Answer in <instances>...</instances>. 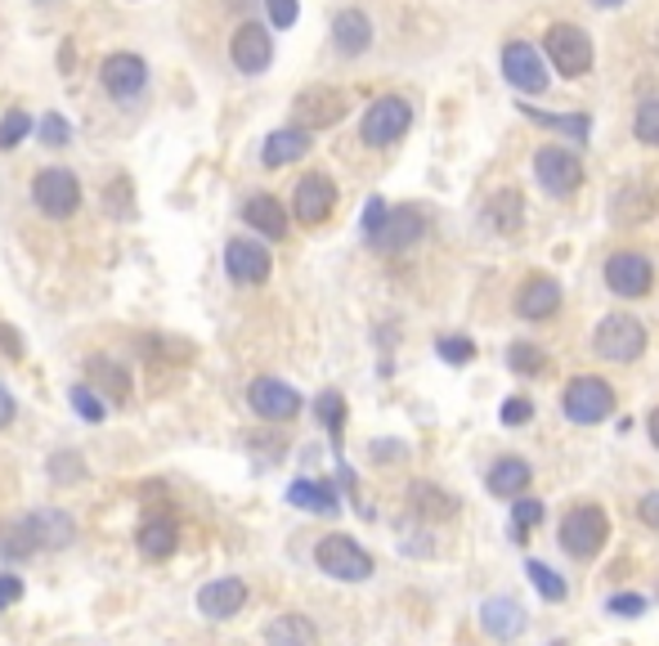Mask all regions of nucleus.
<instances>
[{
	"mask_svg": "<svg viewBox=\"0 0 659 646\" xmlns=\"http://www.w3.org/2000/svg\"><path fill=\"white\" fill-rule=\"evenodd\" d=\"M333 207H337V184L323 171H310L292 193V212H296L301 225H323L327 216H333Z\"/></svg>",
	"mask_w": 659,
	"mask_h": 646,
	"instance_id": "obj_11",
	"label": "nucleus"
},
{
	"mask_svg": "<svg viewBox=\"0 0 659 646\" xmlns=\"http://www.w3.org/2000/svg\"><path fill=\"white\" fill-rule=\"evenodd\" d=\"M409 507L418 516H426V521H449V516H457V498L431 481H413L409 485Z\"/></svg>",
	"mask_w": 659,
	"mask_h": 646,
	"instance_id": "obj_27",
	"label": "nucleus"
},
{
	"mask_svg": "<svg viewBox=\"0 0 659 646\" xmlns=\"http://www.w3.org/2000/svg\"><path fill=\"white\" fill-rule=\"evenodd\" d=\"M68 400H73V409H77V418H86V422H104L108 418V405L90 391V386H73L68 391Z\"/></svg>",
	"mask_w": 659,
	"mask_h": 646,
	"instance_id": "obj_39",
	"label": "nucleus"
},
{
	"mask_svg": "<svg viewBox=\"0 0 659 646\" xmlns=\"http://www.w3.org/2000/svg\"><path fill=\"white\" fill-rule=\"evenodd\" d=\"M480 624H485L489 637L511 642V637L525 633V606H520L516 597H489V602L480 606Z\"/></svg>",
	"mask_w": 659,
	"mask_h": 646,
	"instance_id": "obj_23",
	"label": "nucleus"
},
{
	"mask_svg": "<svg viewBox=\"0 0 659 646\" xmlns=\"http://www.w3.org/2000/svg\"><path fill=\"white\" fill-rule=\"evenodd\" d=\"M435 351H440L449 364H457V368L476 359V346H472L467 337H440V342H435Z\"/></svg>",
	"mask_w": 659,
	"mask_h": 646,
	"instance_id": "obj_44",
	"label": "nucleus"
},
{
	"mask_svg": "<svg viewBox=\"0 0 659 646\" xmlns=\"http://www.w3.org/2000/svg\"><path fill=\"white\" fill-rule=\"evenodd\" d=\"M372 459H404V444H372Z\"/></svg>",
	"mask_w": 659,
	"mask_h": 646,
	"instance_id": "obj_53",
	"label": "nucleus"
},
{
	"mask_svg": "<svg viewBox=\"0 0 659 646\" xmlns=\"http://www.w3.org/2000/svg\"><path fill=\"white\" fill-rule=\"evenodd\" d=\"M552 646H565V642H552Z\"/></svg>",
	"mask_w": 659,
	"mask_h": 646,
	"instance_id": "obj_56",
	"label": "nucleus"
},
{
	"mask_svg": "<svg viewBox=\"0 0 659 646\" xmlns=\"http://www.w3.org/2000/svg\"><path fill=\"white\" fill-rule=\"evenodd\" d=\"M314 413H318V422L333 431V435H342V422H346V405H342V396L337 391H323L318 400H314Z\"/></svg>",
	"mask_w": 659,
	"mask_h": 646,
	"instance_id": "obj_38",
	"label": "nucleus"
},
{
	"mask_svg": "<svg viewBox=\"0 0 659 646\" xmlns=\"http://www.w3.org/2000/svg\"><path fill=\"white\" fill-rule=\"evenodd\" d=\"M525 574H530V584L539 589V597H543V602H565V597H570L565 579H561L552 566H543V561H530V566H525Z\"/></svg>",
	"mask_w": 659,
	"mask_h": 646,
	"instance_id": "obj_35",
	"label": "nucleus"
},
{
	"mask_svg": "<svg viewBox=\"0 0 659 646\" xmlns=\"http://www.w3.org/2000/svg\"><path fill=\"white\" fill-rule=\"evenodd\" d=\"M274 261H270V251L266 243H256V238H229L225 243V274L242 288H260L270 279Z\"/></svg>",
	"mask_w": 659,
	"mask_h": 646,
	"instance_id": "obj_8",
	"label": "nucleus"
},
{
	"mask_svg": "<svg viewBox=\"0 0 659 646\" xmlns=\"http://www.w3.org/2000/svg\"><path fill=\"white\" fill-rule=\"evenodd\" d=\"M606 611L619 615V620H637V615L646 611V597H637V593H619V597L606 602Z\"/></svg>",
	"mask_w": 659,
	"mask_h": 646,
	"instance_id": "obj_45",
	"label": "nucleus"
},
{
	"mask_svg": "<svg viewBox=\"0 0 659 646\" xmlns=\"http://www.w3.org/2000/svg\"><path fill=\"white\" fill-rule=\"evenodd\" d=\"M637 516H641L650 530H659V494H646V498L637 503Z\"/></svg>",
	"mask_w": 659,
	"mask_h": 646,
	"instance_id": "obj_50",
	"label": "nucleus"
},
{
	"mask_svg": "<svg viewBox=\"0 0 659 646\" xmlns=\"http://www.w3.org/2000/svg\"><path fill=\"white\" fill-rule=\"evenodd\" d=\"M525 117H534V121H543V126H557V131L574 136V144H587V117H583V112H579V117H552V112H539V108H525Z\"/></svg>",
	"mask_w": 659,
	"mask_h": 646,
	"instance_id": "obj_37",
	"label": "nucleus"
},
{
	"mask_svg": "<svg viewBox=\"0 0 659 646\" xmlns=\"http://www.w3.org/2000/svg\"><path fill=\"white\" fill-rule=\"evenodd\" d=\"M288 503L301 507V512H314V516H333L337 512V489L327 481H292Z\"/></svg>",
	"mask_w": 659,
	"mask_h": 646,
	"instance_id": "obj_30",
	"label": "nucleus"
},
{
	"mask_svg": "<svg viewBox=\"0 0 659 646\" xmlns=\"http://www.w3.org/2000/svg\"><path fill=\"white\" fill-rule=\"evenodd\" d=\"M242 220L256 229V234H266V238H283L288 234V212L279 198H270V193H256V198L242 203Z\"/></svg>",
	"mask_w": 659,
	"mask_h": 646,
	"instance_id": "obj_25",
	"label": "nucleus"
},
{
	"mask_svg": "<svg viewBox=\"0 0 659 646\" xmlns=\"http://www.w3.org/2000/svg\"><path fill=\"white\" fill-rule=\"evenodd\" d=\"M28 131H32V117H28V112H19V108H14L10 117H0V149H14Z\"/></svg>",
	"mask_w": 659,
	"mask_h": 646,
	"instance_id": "obj_42",
	"label": "nucleus"
},
{
	"mask_svg": "<svg viewBox=\"0 0 659 646\" xmlns=\"http://www.w3.org/2000/svg\"><path fill=\"white\" fill-rule=\"evenodd\" d=\"M104 86L112 99H136L149 86V68L140 54H112L104 58Z\"/></svg>",
	"mask_w": 659,
	"mask_h": 646,
	"instance_id": "obj_18",
	"label": "nucleus"
},
{
	"mask_svg": "<svg viewBox=\"0 0 659 646\" xmlns=\"http://www.w3.org/2000/svg\"><path fill=\"white\" fill-rule=\"evenodd\" d=\"M346 117V95L342 90H327V86H310L301 99H296V121H301V131L310 126H333Z\"/></svg>",
	"mask_w": 659,
	"mask_h": 646,
	"instance_id": "obj_19",
	"label": "nucleus"
},
{
	"mask_svg": "<svg viewBox=\"0 0 659 646\" xmlns=\"http://www.w3.org/2000/svg\"><path fill=\"white\" fill-rule=\"evenodd\" d=\"M503 77H507L516 90H525V95H543V90H548L543 54H539L534 45H525V41H516V45L503 50Z\"/></svg>",
	"mask_w": 659,
	"mask_h": 646,
	"instance_id": "obj_12",
	"label": "nucleus"
},
{
	"mask_svg": "<svg viewBox=\"0 0 659 646\" xmlns=\"http://www.w3.org/2000/svg\"><path fill=\"white\" fill-rule=\"evenodd\" d=\"M314 642H318V628L305 615H296V611L274 615L266 624V646H314Z\"/></svg>",
	"mask_w": 659,
	"mask_h": 646,
	"instance_id": "obj_28",
	"label": "nucleus"
},
{
	"mask_svg": "<svg viewBox=\"0 0 659 646\" xmlns=\"http://www.w3.org/2000/svg\"><path fill=\"white\" fill-rule=\"evenodd\" d=\"M310 153V131H301V126H283V131H274L270 140H266V149H260V162L266 166H292V162H301Z\"/></svg>",
	"mask_w": 659,
	"mask_h": 646,
	"instance_id": "obj_26",
	"label": "nucleus"
},
{
	"mask_svg": "<svg viewBox=\"0 0 659 646\" xmlns=\"http://www.w3.org/2000/svg\"><path fill=\"white\" fill-rule=\"evenodd\" d=\"M32 203H36L41 216H50V220H68V216H77V207H82V180H77L73 171H63V166H45V171H36V180H32Z\"/></svg>",
	"mask_w": 659,
	"mask_h": 646,
	"instance_id": "obj_3",
	"label": "nucleus"
},
{
	"mask_svg": "<svg viewBox=\"0 0 659 646\" xmlns=\"http://www.w3.org/2000/svg\"><path fill=\"white\" fill-rule=\"evenodd\" d=\"M507 364H511L516 373H543V364H548V355H543L539 346H525V342H516V346L507 351Z\"/></svg>",
	"mask_w": 659,
	"mask_h": 646,
	"instance_id": "obj_41",
	"label": "nucleus"
},
{
	"mask_svg": "<svg viewBox=\"0 0 659 646\" xmlns=\"http://www.w3.org/2000/svg\"><path fill=\"white\" fill-rule=\"evenodd\" d=\"M333 45H337L342 54H364V50L372 45V23H368L359 10H342V14L333 19Z\"/></svg>",
	"mask_w": 659,
	"mask_h": 646,
	"instance_id": "obj_29",
	"label": "nucleus"
},
{
	"mask_svg": "<svg viewBox=\"0 0 659 646\" xmlns=\"http://www.w3.org/2000/svg\"><path fill=\"white\" fill-rule=\"evenodd\" d=\"M36 136H41L45 149H68V144H73V126L63 121L58 112H45L41 126H36Z\"/></svg>",
	"mask_w": 659,
	"mask_h": 646,
	"instance_id": "obj_36",
	"label": "nucleus"
},
{
	"mask_svg": "<svg viewBox=\"0 0 659 646\" xmlns=\"http://www.w3.org/2000/svg\"><path fill=\"white\" fill-rule=\"evenodd\" d=\"M36 552L41 548H36V535L28 526V516H14V521L0 526V561H28Z\"/></svg>",
	"mask_w": 659,
	"mask_h": 646,
	"instance_id": "obj_32",
	"label": "nucleus"
},
{
	"mask_svg": "<svg viewBox=\"0 0 659 646\" xmlns=\"http://www.w3.org/2000/svg\"><path fill=\"white\" fill-rule=\"evenodd\" d=\"M534 481V467L525 459H498L489 472H485V489L498 494V498H520Z\"/></svg>",
	"mask_w": 659,
	"mask_h": 646,
	"instance_id": "obj_24",
	"label": "nucleus"
},
{
	"mask_svg": "<svg viewBox=\"0 0 659 646\" xmlns=\"http://www.w3.org/2000/svg\"><path fill=\"white\" fill-rule=\"evenodd\" d=\"M646 431H650V444L659 449V409H650V422H646Z\"/></svg>",
	"mask_w": 659,
	"mask_h": 646,
	"instance_id": "obj_54",
	"label": "nucleus"
},
{
	"mask_svg": "<svg viewBox=\"0 0 659 646\" xmlns=\"http://www.w3.org/2000/svg\"><path fill=\"white\" fill-rule=\"evenodd\" d=\"M247 405L256 418H266V422H292L301 413V396H296V386L279 381V377H256L247 386Z\"/></svg>",
	"mask_w": 659,
	"mask_h": 646,
	"instance_id": "obj_7",
	"label": "nucleus"
},
{
	"mask_svg": "<svg viewBox=\"0 0 659 646\" xmlns=\"http://www.w3.org/2000/svg\"><path fill=\"white\" fill-rule=\"evenodd\" d=\"M140 552L149 557V561H166V557H175V548H180V521L175 516H144V526H140Z\"/></svg>",
	"mask_w": 659,
	"mask_h": 646,
	"instance_id": "obj_22",
	"label": "nucleus"
},
{
	"mask_svg": "<svg viewBox=\"0 0 659 646\" xmlns=\"http://www.w3.org/2000/svg\"><path fill=\"white\" fill-rule=\"evenodd\" d=\"M633 131H637L641 144H655V149H659V99H646V104L637 108Z\"/></svg>",
	"mask_w": 659,
	"mask_h": 646,
	"instance_id": "obj_40",
	"label": "nucleus"
},
{
	"mask_svg": "<svg viewBox=\"0 0 659 646\" xmlns=\"http://www.w3.org/2000/svg\"><path fill=\"white\" fill-rule=\"evenodd\" d=\"M548 58L561 68V77H583L592 68V41L574 23H557L548 32Z\"/></svg>",
	"mask_w": 659,
	"mask_h": 646,
	"instance_id": "obj_9",
	"label": "nucleus"
},
{
	"mask_svg": "<svg viewBox=\"0 0 659 646\" xmlns=\"http://www.w3.org/2000/svg\"><path fill=\"white\" fill-rule=\"evenodd\" d=\"M247 597H251V589L238 574H220V579H212V584L197 589V611H203L207 620H234L247 606Z\"/></svg>",
	"mask_w": 659,
	"mask_h": 646,
	"instance_id": "obj_15",
	"label": "nucleus"
},
{
	"mask_svg": "<svg viewBox=\"0 0 659 646\" xmlns=\"http://www.w3.org/2000/svg\"><path fill=\"white\" fill-rule=\"evenodd\" d=\"M611 216H615V225L650 220V216H655V198H650V189H646V184H628V189H619V198H615Z\"/></svg>",
	"mask_w": 659,
	"mask_h": 646,
	"instance_id": "obj_33",
	"label": "nucleus"
},
{
	"mask_svg": "<svg viewBox=\"0 0 659 646\" xmlns=\"http://www.w3.org/2000/svg\"><path fill=\"white\" fill-rule=\"evenodd\" d=\"M0 346H10V355H23V342H19V333L10 329V323H0Z\"/></svg>",
	"mask_w": 659,
	"mask_h": 646,
	"instance_id": "obj_52",
	"label": "nucleus"
},
{
	"mask_svg": "<svg viewBox=\"0 0 659 646\" xmlns=\"http://www.w3.org/2000/svg\"><path fill=\"white\" fill-rule=\"evenodd\" d=\"M14 413H19V405H14V396H10V386H0V431L14 422Z\"/></svg>",
	"mask_w": 659,
	"mask_h": 646,
	"instance_id": "obj_51",
	"label": "nucleus"
},
{
	"mask_svg": "<svg viewBox=\"0 0 659 646\" xmlns=\"http://www.w3.org/2000/svg\"><path fill=\"white\" fill-rule=\"evenodd\" d=\"M266 6H270L274 28H292L296 23V0H266Z\"/></svg>",
	"mask_w": 659,
	"mask_h": 646,
	"instance_id": "obj_49",
	"label": "nucleus"
},
{
	"mask_svg": "<svg viewBox=\"0 0 659 646\" xmlns=\"http://www.w3.org/2000/svg\"><path fill=\"white\" fill-rule=\"evenodd\" d=\"M592 6H602V10H619L624 0H592Z\"/></svg>",
	"mask_w": 659,
	"mask_h": 646,
	"instance_id": "obj_55",
	"label": "nucleus"
},
{
	"mask_svg": "<svg viewBox=\"0 0 659 646\" xmlns=\"http://www.w3.org/2000/svg\"><path fill=\"white\" fill-rule=\"evenodd\" d=\"M534 180L557 193V198H565V193H574L583 184V162L570 153V149H539L534 158Z\"/></svg>",
	"mask_w": 659,
	"mask_h": 646,
	"instance_id": "obj_13",
	"label": "nucleus"
},
{
	"mask_svg": "<svg viewBox=\"0 0 659 646\" xmlns=\"http://www.w3.org/2000/svg\"><path fill=\"white\" fill-rule=\"evenodd\" d=\"M86 386L99 400L121 405L130 396V373L117 359H108V355H86Z\"/></svg>",
	"mask_w": 659,
	"mask_h": 646,
	"instance_id": "obj_20",
	"label": "nucleus"
},
{
	"mask_svg": "<svg viewBox=\"0 0 659 646\" xmlns=\"http://www.w3.org/2000/svg\"><path fill=\"white\" fill-rule=\"evenodd\" d=\"M606 539H611V516H606L602 507L583 503V507L565 512V521H561V548H565L570 557L592 561V557L606 548Z\"/></svg>",
	"mask_w": 659,
	"mask_h": 646,
	"instance_id": "obj_2",
	"label": "nucleus"
},
{
	"mask_svg": "<svg viewBox=\"0 0 659 646\" xmlns=\"http://www.w3.org/2000/svg\"><path fill=\"white\" fill-rule=\"evenodd\" d=\"M229 58H234V68L256 77V73H266L270 63H274V36L260 28V23H242L229 41Z\"/></svg>",
	"mask_w": 659,
	"mask_h": 646,
	"instance_id": "obj_10",
	"label": "nucleus"
},
{
	"mask_svg": "<svg viewBox=\"0 0 659 646\" xmlns=\"http://www.w3.org/2000/svg\"><path fill=\"white\" fill-rule=\"evenodd\" d=\"M485 220H489V229H498V234H516V229L525 225V198H520L516 189L494 193V198L485 203Z\"/></svg>",
	"mask_w": 659,
	"mask_h": 646,
	"instance_id": "obj_31",
	"label": "nucleus"
},
{
	"mask_svg": "<svg viewBox=\"0 0 659 646\" xmlns=\"http://www.w3.org/2000/svg\"><path fill=\"white\" fill-rule=\"evenodd\" d=\"M23 602V579L19 574H0V611H10Z\"/></svg>",
	"mask_w": 659,
	"mask_h": 646,
	"instance_id": "obj_46",
	"label": "nucleus"
},
{
	"mask_svg": "<svg viewBox=\"0 0 659 646\" xmlns=\"http://www.w3.org/2000/svg\"><path fill=\"white\" fill-rule=\"evenodd\" d=\"M422 234H426V216H422L418 207H395V212H386L381 229H377L368 243H372L377 251H409Z\"/></svg>",
	"mask_w": 659,
	"mask_h": 646,
	"instance_id": "obj_16",
	"label": "nucleus"
},
{
	"mask_svg": "<svg viewBox=\"0 0 659 646\" xmlns=\"http://www.w3.org/2000/svg\"><path fill=\"white\" fill-rule=\"evenodd\" d=\"M45 476H50V485H82L90 472H86V459L77 454V449H54L50 454V463H45Z\"/></svg>",
	"mask_w": 659,
	"mask_h": 646,
	"instance_id": "obj_34",
	"label": "nucleus"
},
{
	"mask_svg": "<svg viewBox=\"0 0 659 646\" xmlns=\"http://www.w3.org/2000/svg\"><path fill=\"white\" fill-rule=\"evenodd\" d=\"M592 346H597V355L611 364H633L646 351V329L633 314H606L597 323V333H592Z\"/></svg>",
	"mask_w": 659,
	"mask_h": 646,
	"instance_id": "obj_4",
	"label": "nucleus"
},
{
	"mask_svg": "<svg viewBox=\"0 0 659 646\" xmlns=\"http://www.w3.org/2000/svg\"><path fill=\"white\" fill-rule=\"evenodd\" d=\"M314 566L327 579H342V584H364V579H372V557L350 535H323L314 543Z\"/></svg>",
	"mask_w": 659,
	"mask_h": 646,
	"instance_id": "obj_1",
	"label": "nucleus"
},
{
	"mask_svg": "<svg viewBox=\"0 0 659 646\" xmlns=\"http://www.w3.org/2000/svg\"><path fill=\"white\" fill-rule=\"evenodd\" d=\"M409 126H413V108H409V99L386 95V99H377V104L364 112L359 136H364V144H372V149H386V144L400 140Z\"/></svg>",
	"mask_w": 659,
	"mask_h": 646,
	"instance_id": "obj_6",
	"label": "nucleus"
},
{
	"mask_svg": "<svg viewBox=\"0 0 659 646\" xmlns=\"http://www.w3.org/2000/svg\"><path fill=\"white\" fill-rule=\"evenodd\" d=\"M655 283V270L641 251H615L606 261V288L615 297H646Z\"/></svg>",
	"mask_w": 659,
	"mask_h": 646,
	"instance_id": "obj_14",
	"label": "nucleus"
},
{
	"mask_svg": "<svg viewBox=\"0 0 659 646\" xmlns=\"http://www.w3.org/2000/svg\"><path fill=\"white\" fill-rule=\"evenodd\" d=\"M539 521H543V503L520 494V503L511 507V526H516V535H520V530H534Z\"/></svg>",
	"mask_w": 659,
	"mask_h": 646,
	"instance_id": "obj_43",
	"label": "nucleus"
},
{
	"mask_svg": "<svg viewBox=\"0 0 659 646\" xmlns=\"http://www.w3.org/2000/svg\"><path fill=\"white\" fill-rule=\"evenodd\" d=\"M386 212H390V207H386L381 198H368V207H364V238H372V234L381 229V220H386Z\"/></svg>",
	"mask_w": 659,
	"mask_h": 646,
	"instance_id": "obj_48",
	"label": "nucleus"
},
{
	"mask_svg": "<svg viewBox=\"0 0 659 646\" xmlns=\"http://www.w3.org/2000/svg\"><path fill=\"white\" fill-rule=\"evenodd\" d=\"M561 405H565V418H570V422H583V427L606 422V418L615 413V386L602 381V377H574V381L565 386Z\"/></svg>",
	"mask_w": 659,
	"mask_h": 646,
	"instance_id": "obj_5",
	"label": "nucleus"
},
{
	"mask_svg": "<svg viewBox=\"0 0 659 646\" xmlns=\"http://www.w3.org/2000/svg\"><path fill=\"white\" fill-rule=\"evenodd\" d=\"M28 526L36 535V548H45V552H63V548L77 539V516L63 512V507H36V512H28Z\"/></svg>",
	"mask_w": 659,
	"mask_h": 646,
	"instance_id": "obj_17",
	"label": "nucleus"
},
{
	"mask_svg": "<svg viewBox=\"0 0 659 646\" xmlns=\"http://www.w3.org/2000/svg\"><path fill=\"white\" fill-rule=\"evenodd\" d=\"M561 310V283L548 279V274H534V279H525L520 292H516V314L525 319H552Z\"/></svg>",
	"mask_w": 659,
	"mask_h": 646,
	"instance_id": "obj_21",
	"label": "nucleus"
},
{
	"mask_svg": "<svg viewBox=\"0 0 659 646\" xmlns=\"http://www.w3.org/2000/svg\"><path fill=\"white\" fill-rule=\"evenodd\" d=\"M530 418H534V405L525 400V396H516V400L503 405V422H507V427H520V422H530Z\"/></svg>",
	"mask_w": 659,
	"mask_h": 646,
	"instance_id": "obj_47",
	"label": "nucleus"
}]
</instances>
